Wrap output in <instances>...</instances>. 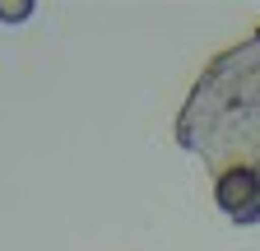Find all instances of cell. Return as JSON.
I'll use <instances>...</instances> for the list:
<instances>
[{
    "instance_id": "obj_1",
    "label": "cell",
    "mask_w": 260,
    "mask_h": 251,
    "mask_svg": "<svg viewBox=\"0 0 260 251\" xmlns=\"http://www.w3.org/2000/svg\"><path fill=\"white\" fill-rule=\"evenodd\" d=\"M177 144L214 177V205L260 224V28L218 51L177 112Z\"/></svg>"
}]
</instances>
